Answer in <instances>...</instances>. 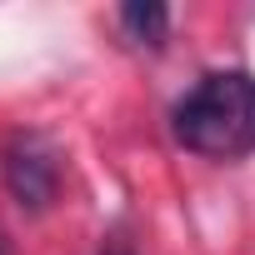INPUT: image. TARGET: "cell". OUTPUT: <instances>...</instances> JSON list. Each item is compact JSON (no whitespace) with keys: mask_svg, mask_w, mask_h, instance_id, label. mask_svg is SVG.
<instances>
[{"mask_svg":"<svg viewBox=\"0 0 255 255\" xmlns=\"http://www.w3.org/2000/svg\"><path fill=\"white\" fill-rule=\"evenodd\" d=\"M170 130L205 160H240L255 150V75L210 70L170 110Z\"/></svg>","mask_w":255,"mask_h":255,"instance_id":"6da1fadb","label":"cell"},{"mask_svg":"<svg viewBox=\"0 0 255 255\" xmlns=\"http://www.w3.org/2000/svg\"><path fill=\"white\" fill-rule=\"evenodd\" d=\"M0 175L25 210H45L60 190V155L50 150L45 135H15L0 155Z\"/></svg>","mask_w":255,"mask_h":255,"instance_id":"7a4b0ae2","label":"cell"},{"mask_svg":"<svg viewBox=\"0 0 255 255\" xmlns=\"http://www.w3.org/2000/svg\"><path fill=\"white\" fill-rule=\"evenodd\" d=\"M120 30L130 35L135 45L160 50L165 35H170V10L160 5V0H130V5H120Z\"/></svg>","mask_w":255,"mask_h":255,"instance_id":"3957f363","label":"cell"},{"mask_svg":"<svg viewBox=\"0 0 255 255\" xmlns=\"http://www.w3.org/2000/svg\"><path fill=\"white\" fill-rule=\"evenodd\" d=\"M100 255H135V250H125V245H110V250H100Z\"/></svg>","mask_w":255,"mask_h":255,"instance_id":"277c9868","label":"cell"}]
</instances>
